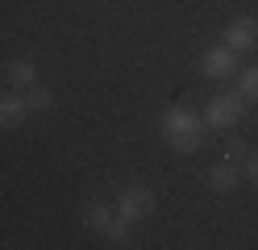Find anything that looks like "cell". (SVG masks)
I'll return each mask as SVG.
<instances>
[{"label": "cell", "instance_id": "4", "mask_svg": "<svg viewBox=\"0 0 258 250\" xmlns=\"http://www.w3.org/2000/svg\"><path fill=\"white\" fill-rule=\"evenodd\" d=\"M221 42L229 46L233 55H250V50L258 46V17H250V13L233 17V21L225 25V33H221Z\"/></svg>", "mask_w": 258, "mask_h": 250}, {"label": "cell", "instance_id": "6", "mask_svg": "<svg viewBox=\"0 0 258 250\" xmlns=\"http://www.w3.org/2000/svg\"><path fill=\"white\" fill-rule=\"evenodd\" d=\"M29 105H25V92H0V129H17L25 125Z\"/></svg>", "mask_w": 258, "mask_h": 250}, {"label": "cell", "instance_id": "12", "mask_svg": "<svg viewBox=\"0 0 258 250\" xmlns=\"http://www.w3.org/2000/svg\"><path fill=\"white\" fill-rule=\"evenodd\" d=\"M129 229H134V221H125V217H112V221L104 225V238H108L112 246H121V242L129 238Z\"/></svg>", "mask_w": 258, "mask_h": 250}, {"label": "cell", "instance_id": "14", "mask_svg": "<svg viewBox=\"0 0 258 250\" xmlns=\"http://www.w3.org/2000/svg\"><path fill=\"white\" fill-rule=\"evenodd\" d=\"M241 179H246V183H254V188H258V155H250L246 163H241Z\"/></svg>", "mask_w": 258, "mask_h": 250}, {"label": "cell", "instance_id": "5", "mask_svg": "<svg viewBox=\"0 0 258 250\" xmlns=\"http://www.w3.org/2000/svg\"><path fill=\"white\" fill-rule=\"evenodd\" d=\"M241 71V67H237V55H233V50L229 46H208L204 50V55H200V75L204 79H229V75H237Z\"/></svg>", "mask_w": 258, "mask_h": 250}, {"label": "cell", "instance_id": "3", "mask_svg": "<svg viewBox=\"0 0 258 250\" xmlns=\"http://www.w3.org/2000/svg\"><path fill=\"white\" fill-rule=\"evenodd\" d=\"M112 209H117V217H125V221H146V217L154 213V188H146V183H129V188L117 192V200H112Z\"/></svg>", "mask_w": 258, "mask_h": 250}, {"label": "cell", "instance_id": "13", "mask_svg": "<svg viewBox=\"0 0 258 250\" xmlns=\"http://www.w3.org/2000/svg\"><path fill=\"white\" fill-rule=\"evenodd\" d=\"M225 159H229V163H237V167H241V163L250 159V146L241 142V138H229V142H225Z\"/></svg>", "mask_w": 258, "mask_h": 250}, {"label": "cell", "instance_id": "11", "mask_svg": "<svg viewBox=\"0 0 258 250\" xmlns=\"http://www.w3.org/2000/svg\"><path fill=\"white\" fill-rule=\"evenodd\" d=\"M237 96H241V100H258V67L237 71Z\"/></svg>", "mask_w": 258, "mask_h": 250}, {"label": "cell", "instance_id": "7", "mask_svg": "<svg viewBox=\"0 0 258 250\" xmlns=\"http://www.w3.org/2000/svg\"><path fill=\"white\" fill-rule=\"evenodd\" d=\"M204 179H208V188H213V192H233L237 183H241V167L225 159V163H217V167H208Z\"/></svg>", "mask_w": 258, "mask_h": 250}, {"label": "cell", "instance_id": "8", "mask_svg": "<svg viewBox=\"0 0 258 250\" xmlns=\"http://www.w3.org/2000/svg\"><path fill=\"white\" fill-rule=\"evenodd\" d=\"M5 79H9L13 92L34 88V83H38V67H34V59H13V63L5 67Z\"/></svg>", "mask_w": 258, "mask_h": 250}, {"label": "cell", "instance_id": "9", "mask_svg": "<svg viewBox=\"0 0 258 250\" xmlns=\"http://www.w3.org/2000/svg\"><path fill=\"white\" fill-rule=\"evenodd\" d=\"M112 217H117V209L104 205V200H88V205H84V225L96 229V233H104V225L112 221Z\"/></svg>", "mask_w": 258, "mask_h": 250}, {"label": "cell", "instance_id": "2", "mask_svg": "<svg viewBox=\"0 0 258 250\" xmlns=\"http://www.w3.org/2000/svg\"><path fill=\"white\" fill-rule=\"evenodd\" d=\"M246 100H241L237 92H217V96H208V105H204V129H221V133H229L237 121H241V109Z\"/></svg>", "mask_w": 258, "mask_h": 250}, {"label": "cell", "instance_id": "1", "mask_svg": "<svg viewBox=\"0 0 258 250\" xmlns=\"http://www.w3.org/2000/svg\"><path fill=\"white\" fill-rule=\"evenodd\" d=\"M158 129H163V142L175 155H196L204 146V117H196L183 105H171L163 113V121H158Z\"/></svg>", "mask_w": 258, "mask_h": 250}, {"label": "cell", "instance_id": "10", "mask_svg": "<svg viewBox=\"0 0 258 250\" xmlns=\"http://www.w3.org/2000/svg\"><path fill=\"white\" fill-rule=\"evenodd\" d=\"M25 105H29V113H46V109L54 105V96H50V88L34 83V88H25Z\"/></svg>", "mask_w": 258, "mask_h": 250}]
</instances>
